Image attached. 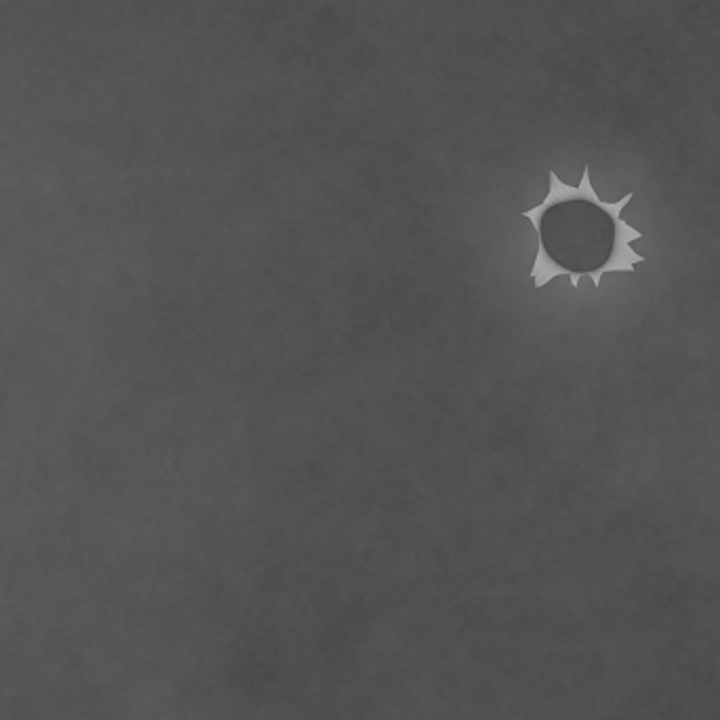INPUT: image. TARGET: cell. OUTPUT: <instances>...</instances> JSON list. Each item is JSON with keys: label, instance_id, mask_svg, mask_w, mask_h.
<instances>
[{"label": "cell", "instance_id": "2", "mask_svg": "<svg viewBox=\"0 0 720 720\" xmlns=\"http://www.w3.org/2000/svg\"><path fill=\"white\" fill-rule=\"evenodd\" d=\"M635 198V194L630 192V194H626L621 201H617V203H605V201H601L598 198V194L594 192V187H592V182H590V167H584V175H582V182H580V186H578V201H587V203H592V205H596L598 209H603L605 214L612 215V219H615V217H619L621 215V212H624V207L630 203Z\"/></svg>", "mask_w": 720, "mask_h": 720}, {"label": "cell", "instance_id": "1", "mask_svg": "<svg viewBox=\"0 0 720 720\" xmlns=\"http://www.w3.org/2000/svg\"><path fill=\"white\" fill-rule=\"evenodd\" d=\"M615 240H614V251H612V258L598 267L594 272H587L584 276H590L594 287L598 289L601 287V281H603V274L607 272H628V274H635V264H640V262H647L642 255L635 253L630 242L632 240L642 239V232L630 228L621 217H615Z\"/></svg>", "mask_w": 720, "mask_h": 720}]
</instances>
